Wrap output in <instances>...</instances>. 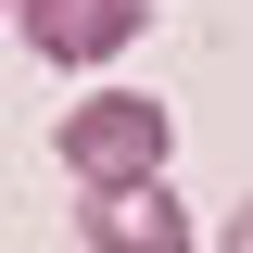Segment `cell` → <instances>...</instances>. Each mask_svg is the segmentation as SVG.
I'll use <instances>...</instances> for the list:
<instances>
[{
    "label": "cell",
    "instance_id": "obj_1",
    "mask_svg": "<svg viewBox=\"0 0 253 253\" xmlns=\"http://www.w3.org/2000/svg\"><path fill=\"white\" fill-rule=\"evenodd\" d=\"M165 101H139V89H101V101H76L63 114V165L89 190H165Z\"/></svg>",
    "mask_w": 253,
    "mask_h": 253
},
{
    "label": "cell",
    "instance_id": "obj_3",
    "mask_svg": "<svg viewBox=\"0 0 253 253\" xmlns=\"http://www.w3.org/2000/svg\"><path fill=\"white\" fill-rule=\"evenodd\" d=\"M76 241L89 253H190V215L165 190H89L76 203Z\"/></svg>",
    "mask_w": 253,
    "mask_h": 253
},
{
    "label": "cell",
    "instance_id": "obj_4",
    "mask_svg": "<svg viewBox=\"0 0 253 253\" xmlns=\"http://www.w3.org/2000/svg\"><path fill=\"white\" fill-rule=\"evenodd\" d=\"M215 253H253V203H241V215H228V228H215Z\"/></svg>",
    "mask_w": 253,
    "mask_h": 253
},
{
    "label": "cell",
    "instance_id": "obj_2",
    "mask_svg": "<svg viewBox=\"0 0 253 253\" xmlns=\"http://www.w3.org/2000/svg\"><path fill=\"white\" fill-rule=\"evenodd\" d=\"M13 26H26V51H38V63H63V76H101L126 38L152 26V0H13Z\"/></svg>",
    "mask_w": 253,
    "mask_h": 253
}]
</instances>
